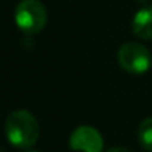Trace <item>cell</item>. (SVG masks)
Returning <instances> with one entry per match:
<instances>
[{
	"label": "cell",
	"mask_w": 152,
	"mask_h": 152,
	"mask_svg": "<svg viewBox=\"0 0 152 152\" xmlns=\"http://www.w3.org/2000/svg\"><path fill=\"white\" fill-rule=\"evenodd\" d=\"M137 137L143 149L152 152V118H146L140 123L137 130Z\"/></svg>",
	"instance_id": "obj_6"
},
{
	"label": "cell",
	"mask_w": 152,
	"mask_h": 152,
	"mask_svg": "<svg viewBox=\"0 0 152 152\" xmlns=\"http://www.w3.org/2000/svg\"><path fill=\"white\" fill-rule=\"evenodd\" d=\"M4 133L7 140L13 146L21 149H30L39 140L40 127L31 112L19 109V111H13L6 118Z\"/></svg>",
	"instance_id": "obj_1"
},
{
	"label": "cell",
	"mask_w": 152,
	"mask_h": 152,
	"mask_svg": "<svg viewBox=\"0 0 152 152\" xmlns=\"http://www.w3.org/2000/svg\"><path fill=\"white\" fill-rule=\"evenodd\" d=\"M118 64L127 72L143 74L149 69L152 58L145 46L134 42H129L123 45L118 50Z\"/></svg>",
	"instance_id": "obj_3"
},
{
	"label": "cell",
	"mask_w": 152,
	"mask_h": 152,
	"mask_svg": "<svg viewBox=\"0 0 152 152\" xmlns=\"http://www.w3.org/2000/svg\"><path fill=\"white\" fill-rule=\"evenodd\" d=\"M108 152H130L127 148H112V149H109Z\"/></svg>",
	"instance_id": "obj_7"
},
{
	"label": "cell",
	"mask_w": 152,
	"mask_h": 152,
	"mask_svg": "<svg viewBox=\"0 0 152 152\" xmlns=\"http://www.w3.org/2000/svg\"><path fill=\"white\" fill-rule=\"evenodd\" d=\"M69 146L74 151L81 152H101L103 148L101 133L90 126L77 127L69 139Z\"/></svg>",
	"instance_id": "obj_4"
},
{
	"label": "cell",
	"mask_w": 152,
	"mask_h": 152,
	"mask_svg": "<svg viewBox=\"0 0 152 152\" xmlns=\"http://www.w3.org/2000/svg\"><path fill=\"white\" fill-rule=\"evenodd\" d=\"M15 22L22 33L37 34L48 22L46 7L40 0H22L15 9Z\"/></svg>",
	"instance_id": "obj_2"
},
{
	"label": "cell",
	"mask_w": 152,
	"mask_h": 152,
	"mask_svg": "<svg viewBox=\"0 0 152 152\" xmlns=\"http://www.w3.org/2000/svg\"><path fill=\"white\" fill-rule=\"evenodd\" d=\"M0 152H1V149H0Z\"/></svg>",
	"instance_id": "obj_9"
},
{
	"label": "cell",
	"mask_w": 152,
	"mask_h": 152,
	"mask_svg": "<svg viewBox=\"0 0 152 152\" xmlns=\"http://www.w3.org/2000/svg\"><path fill=\"white\" fill-rule=\"evenodd\" d=\"M25 152H37V151H25Z\"/></svg>",
	"instance_id": "obj_8"
},
{
	"label": "cell",
	"mask_w": 152,
	"mask_h": 152,
	"mask_svg": "<svg viewBox=\"0 0 152 152\" xmlns=\"http://www.w3.org/2000/svg\"><path fill=\"white\" fill-rule=\"evenodd\" d=\"M133 33L145 40L152 39V6L140 9L133 18Z\"/></svg>",
	"instance_id": "obj_5"
}]
</instances>
